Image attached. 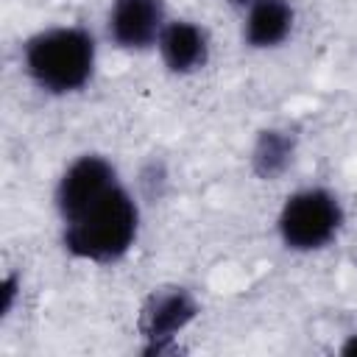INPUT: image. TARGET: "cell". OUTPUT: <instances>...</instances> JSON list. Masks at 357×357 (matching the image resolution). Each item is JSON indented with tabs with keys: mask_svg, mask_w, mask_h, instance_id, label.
<instances>
[{
	"mask_svg": "<svg viewBox=\"0 0 357 357\" xmlns=\"http://www.w3.org/2000/svg\"><path fill=\"white\" fill-rule=\"evenodd\" d=\"M165 25V0H112L106 14V33L112 45L131 53L156 47Z\"/></svg>",
	"mask_w": 357,
	"mask_h": 357,
	"instance_id": "8992f818",
	"label": "cell"
},
{
	"mask_svg": "<svg viewBox=\"0 0 357 357\" xmlns=\"http://www.w3.org/2000/svg\"><path fill=\"white\" fill-rule=\"evenodd\" d=\"M17 293H20V279H17V273H8V276H3V282H0V296H3V304H0V315H3V318H8V315H11V310H14V301H17Z\"/></svg>",
	"mask_w": 357,
	"mask_h": 357,
	"instance_id": "30bf717a",
	"label": "cell"
},
{
	"mask_svg": "<svg viewBox=\"0 0 357 357\" xmlns=\"http://www.w3.org/2000/svg\"><path fill=\"white\" fill-rule=\"evenodd\" d=\"M139 220L142 215L134 192L117 181L81 212L61 220V245L73 259L109 265L134 248L139 237Z\"/></svg>",
	"mask_w": 357,
	"mask_h": 357,
	"instance_id": "6da1fadb",
	"label": "cell"
},
{
	"mask_svg": "<svg viewBox=\"0 0 357 357\" xmlns=\"http://www.w3.org/2000/svg\"><path fill=\"white\" fill-rule=\"evenodd\" d=\"M98 67V39L84 25L42 28L22 45V70L45 95L81 92Z\"/></svg>",
	"mask_w": 357,
	"mask_h": 357,
	"instance_id": "7a4b0ae2",
	"label": "cell"
},
{
	"mask_svg": "<svg viewBox=\"0 0 357 357\" xmlns=\"http://www.w3.org/2000/svg\"><path fill=\"white\" fill-rule=\"evenodd\" d=\"M346 212L329 187H301L290 192L276 215V234L287 251L315 254L337 240Z\"/></svg>",
	"mask_w": 357,
	"mask_h": 357,
	"instance_id": "3957f363",
	"label": "cell"
},
{
	"mask_svg": "<svg viewBox=\"0 0 357 357\" xmlns=\"http://www.w3.org/2000/svg\"><path fill=\"white\" fill-rule=\"evenodd\" d=\"M340 354H346V357H357V332L346 337V343L340 346Z\"/></svg>",
	"mask_w": 357,
	"mask_h": 357,
	"instance_id": "8fae6325",
	"label": "cell"
},
{
	"mask_svg": "<svg viewBox=\"0 0 357 357\" xmlns=\"http://www.w3.org/2000/svg\"><path fill=\"white\" fill-rule=\"evenodd\" d=\"M159 59L173 75H192L209 61V33L192 20H167L159 42Z\"/></svg>",
	"mask_w": 357,
	"mask_h": 357,
	"instance_id": "52a82bcc",
	"label": "cell"
},
{
	"mask_svg": "<svg viewBox=\"0 0 357 357\" xmlns=\"http://www.w3.org/2000/svg\"><path fill=\"white\" fill-rule=\"evenodd\" d=\"M198 298L178 284L153 290L139 310V335L145 340V354H162L170 349L176 335H181L198 315Z\"/></svg>",
	"mask_w": 357,
	"mask_h": 357,
	"instance_id": "277c9868",
	"label": "cell"
},
{
	"mask_svg": "<svg viewBox=\"0 0 357 357\" xmlns=\"http://www.w3.org/2000/svg\"><path fill=\"white\" fill-rule=\"evenodd\" d=\"M296 25L290 0H245L243 3V42L254 50H273L287 42Z\"/></svg>",
	"mask_w": 357,
	"mask_h": 357,
	"instance_id": "ba28073f",
	"label": "cell"
},
{
	"mask_svg": "<svg viewBox=\"0 0 357 357\" xmlns=\"http://www.w3.org/2000/svg\"><path fill=\"white\" fill-rule=\"evenodd\" d=\"M117 181H120V173L106 156H100V153L75 156L61 170L59 181H56V190H53V204H56L59 220L73 218L86 204H92L106 190H112Z\"/></svg>",
	"mask_w": 357,
	"mask_h": 357,
	"instance_id": "5b68a950",
	"label": "cell"
},
{
	"mask_svg": "<svg viewBox=\"0 0 357 357\" xmlns=\"http://www.w3.org/2000/svg\"><path fill=\"white\" fill-rule=\"evenodd\" d=\"M296 153V139L282 128H265L257 134L251 148V167L259 178H276L282 176Z\"/></svg>",
	"mask_w": 357,
	"mask_h": 357,
	"instance_id": "9c48e42d",
	"label": "cell"
}]
</instances>
